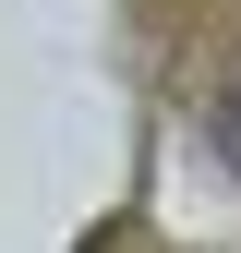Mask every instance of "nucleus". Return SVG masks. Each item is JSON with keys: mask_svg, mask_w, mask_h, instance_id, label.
<instances>
[{"mask_svg": "<svg viewBox=\"0 0 241 253\" xmlns=\"http://www.w3.org/2000/svg\"><path fill=\"white\" fill-rule=\"evenodd\" d=\"M217 157L241 169V97H217Z\"/></svg>", "mask_w": 241, "mask_h": 253, "instance_id": "f257e3e1", "label": "nucleus"}]
</instances>
